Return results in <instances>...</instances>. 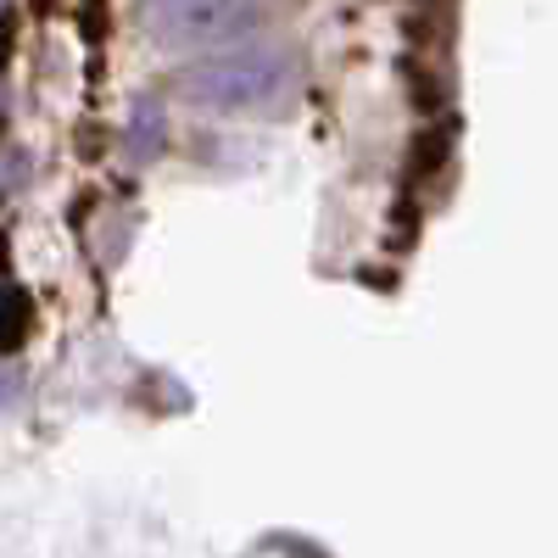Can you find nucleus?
<instances>
[{
	"instance_id": "obj_1",
	"label": "nucleus",
	"mask_w": 558,
	"mask_h": 558,
	"mask_svg": "<svg viewBox=\"0 0 558 558\" xmlns=\"http://www.w3.org/2000/svg\"><path fill=\"white\" fill-rule=\"evenodd\" d=\"M296 84V68L286 51L274 45H235V51H218V57H202L196 68L179 73V89L184 101L202 107V112H268L291 96Z\"/></svg>"
},
{
	"instance_id": "obj_3",
	"label": "nucleus",
	"mask_w": 558,
	"mask_h": 558,
	"mask_svg": "<svg viewBox=\"0 0 558 558\" xmlns=\"http://www.w3.org/2000/svg\"><path fill=\"white\" fill-rule=\"evenodd\" d=\"M129 151L140 162H151L162 151V107H151V101L134 107V118H129Z\"/></svg>"
},
{
	"instance_id": "obj_2",
	"label": "nucleus",
	"mask_w": 558,
	"mask_h": 558,
	"mask_svg": "<svg viewBox=\"0 0 558 558\" xmlns=\"http://www.w3.org/2000/svg\"><path fill=\"white\" fill-rule=\"evenodd\" d=\"M140 23L162 51H235L263 23V0H140Z\"/></svg>"
},
{
	"instance_id": "obj_4",
	"label": "nucleus",
	"mask_w": 558,
	"mask_h": 558,
	"mask_svg": "<svg viewBox=\"0 0 558 558\" xmlns=\"http://www.w3.org/2000/svg\"><path fill=\"white\" fill-rule=\"evenodd\" d=\"M23 324H28V296L23 286H7V347L23 341Z\"/></svg>"
}]
</instances>
